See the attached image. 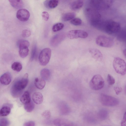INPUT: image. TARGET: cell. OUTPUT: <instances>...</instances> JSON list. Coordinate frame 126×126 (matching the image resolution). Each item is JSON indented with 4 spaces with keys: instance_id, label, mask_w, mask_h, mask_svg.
I'll list each match as a JSON object with an SVG mask.
<instances>
[{
    "instance_id": "cell-22",
    "label": "cell",
    "mask_w": 126,
    "mask_h": 126,
    "mask_svg": "<svg viewBox=\"0 0 126 126\" xmlns=\"http://www.w3.org/2000/svg\"><path fill=\"white\" fill-rule=\"evenodd\" d=\"M58 2V0H47L44 2V4L47 8L53 9L57 6Z\"/></svg>"
},
{
    "instance_id": "cell-20",
    "label": "cell",
    "mask_w": 126,
    "mask_h": 126,
    "mask_svg": "<svg viewBox=\"0 0 126 126\" xmlns=\"http://www.w3.org/2000/svg\"><path fill=\"white\" fill-rule=\"evenodd\" d=\"M20 100L24 104H27L31 101L30 94L28 91H26L24 92L21 96Z\"/></svg>"
},
{
    "instance_id": "cell-15",
    "label": "cell",
    "mask_w": 126,
    "mask_h": 126,
    "mask_svg": "<svg viewBox=\"0 0 126 126\" xmlns=\"http://www.w3.org/2000/svg\"><path fill=\"white\" fill-rule=\"evenodd\" d=\"M11 79L10 74L8 72H7L3 74L0 77V82L3 84L7 85L10 83Z\"/></svg>"
},
{
    "instance_id": "cell-23",
    "label": "cell",
    "mask_w": 126,
    "mask_h": 126,
    "mask_svg": "<svg viewBox=\"0 0 126 126\" xmlns=\"http://www.w3.org/2000/svg\"><path fill=\"white\" fill-rule=\"evenodd\" d=\"M19 53L20 56L22 58L26 57L28 54L29 50L28 47L23 46L19 47Z\"/></svg>"
},
{
    "instance_id": "cell-3",
    "label": "cell",
    "mask_w": 126,
    "mask_h": 126,
    "mask_svg": "<svg viewBox=\"0 0 126 126\" xmlns=\"http://www.w3.org/2000/svg\"><path fill=\"white\" fill-rule=\"evenodd\" d=\"M85 12L87 20L94 27L101 20L100 14L95 9L87 8L85 10Z\"/></svg>"
},
{
    "instance_id": "cell-14",
    "label": "cell",
    "mask_w": 126,
    "mask_h": 126,
    "mask_svg": "<svg viewBox=\"0 0 126 126\" xmlns=\"http://www.w3.org/2000/svg\"><path fill=\"white\" fill-rule=\"evenodd\" d=\"M89 52L92 57L96 60L101 61L103 59V55L101 52L98 49L95 48H90Z\"/></svg>"
},
{
    "instance_id": "cell-40",
    "label": "cell",
    "mask_w": 126,
    "mask_h": 126,
    "mask_svg": "<svg viewBox=\"0 0 126 126\" xmlns=\"http://www.w3.org/2000/svg\"><path fill=\"white\" fill-rule=\"evenodd\" d=\"M35 123L32 121H29L25 123L23 126H35Z\"/></svg>"
},
{
    "instance_id": "cell-18",
    "label": "cell",
    "mask_w": 126,
    "mask_h": 126,
    "mask_svg": "<svg viewBox=\"0 0 126 126\" xmlns=\"http://www.w3.org/2000/svg\"><path fill=\"white\" fill-rule=\"evenodd\" d=\"M59 110L60 113L63 115H66L70 112L71 110L69 107L66 104L61 103L59 106Z\"/></svg>"
},
{
    "instance_id": "cell-25",
    "label": "cell",
    "mask_w": 126,
    "mask_h": 126,
    "mask_svg": "<svg viewBox=\"0 0 126 126\" xmlns=\"http://www.w3.org/2000/svg\"><path fill=\"white\" fill-rule=\"evenodd\" d=\"M97 115L99 119L102 120H104L106 119L108 116V111L106 109H102L98 111Z\"/></svg>"
},
{
    "instance_id": "cell-27",
    "label": "cell",
    "mask_w": 126,
    "mask_h": 126,
    "mask_svg": "<svg viewBox=\"0 0 126 126\" xmlns=\"http://www.w3.org/2000/svg\"><path fill=\"white\" fill-rule=\"evenodd\" d=\"M11 110L10 107L7 106H4L0 110V115L3 116H7L10 113Z\"/></svg>"
},
{
    "instance_id": "cell-31",
    "label": "cell",
    "mask_w": 126,
    "mask_h": 126,
    "mask_svg": "<svg viewBox=\"0 0 126 126\" xmlns=\"http://www.w3.org/2000/svg\"><path fill=\"white\" fill-rule=\"evenodd\" d=\"M17 45L19 47L23 46L28 47L30 45V43L27 40H21L18 41Z\"/></svg>"
},
{
    "instance_id": "cell-5",
    "label": "cell",
    "mask_w": 126,
    "mask_h": 126,
    "mask_svg": "<svg viewBox=\"0 0 126 126\" xmlns=\"http://www.w3.org/2000/svg\"><path fill=\"white\" fill-rule=\"evenodd\" d=\"M99 100L102 105L107 107L115 106L119 103V100L116 98L104 94L100 95Z\"/></svg>"
},
{
    "instance_id": "cell-12",
    "label": "cell",
    "mask_w": 126,
    "mask_h": 126,
    "mask_svg": "<svg viewBox=\"0 0 126 126\" xmlns=\"http://www.w3.org/2000/svg\"><path fill=\"white\" fill-rule=\"evenodd\" d=\"M30 16L29 12L27 9H21L17 12L16 16L17 18L22 21H26L29 19Z\"/></svg>"
},
{
    "instance_id": "cell-26",
    "label": "cell",
    "mask_w": 126,
    "mask_h": 126,
    "mask_svg": "<svg viewBox=\"0 0 126 126\" xmlns=\"http://www.w3.org/2000/svg\"><path fill=\"white\" fill-rule=\"evenodd\" d=\"M76 14L74 12H69L64 14L62 17V20L64 21H68L73 19Z\"/></svg>"
},
{
    "instance_id": "cell-8",
    "label": "cell",
    "mask_w": 126,
    "mask_h": 126,
    "mask_svg": "<svg viewBox=\"0 0 126 126\" xmlns=\"http://www.w3.org/2000/svg\"><path fill=\"white\" fill-rule=\"evenodd\" d=\"M51 55V50L49 48L43 49L40 53L38 59L40 64L43 66L47 65L50 60Z\"/></svg>"
},
{
    "instance_id": "cell-30",
    "label": "cell",
    "mask_w": 126,
    "mask_h": 126,
    "mask_svg": "<svg viewBox=\"0 0 126 126\" xmlns=\"http://www.w3.org/2000/svg\"><path fill=\"white\" fill-rule=\"evenodd\" d=\"M64 26V25L62 23H58L54 25L52 27V30L54 32L60 31L62 29Z\"/></svg>"
},
{
    "instance_id": "cell-16",
    "label": "cell",
    "mask_w": 126,
    "mask_h": 126,
    "mask_svg": "<svg viewBox=\"0 0 126 126\" xmlns=\"http://www.w3.org/2000/svg\"><path fill=\"white\" fill-rule=\"evenodd\" d=\"M32 98L33 102L37 104H41L43 100V95L39 92L34 93L32 95Z\"/></svg>"
},
{
    "instance_id": "cell-35",
    "label": "cell",
    "mask_w": 126,
    "mask_h": 126,
    "mask_svg": "<svg viewBox=\"0 0 126 126\" xmlns=\"http://www.w3.org/2000/svg\"><path fill=\"white\" fill-rule=\"evenodd\" d=\"M31 31L27 29L24 30L22 32V36L24 38L28 37L31 35Z\"/></svg>"
},
{
    "instance_id": "cell-28",
    "label": "cell",
    "mask_w": 126,
    "mask_h": 126,
    "mask_svg": "<svg viewBox=\"0 0 126 126\" xmlns=\"http://www.w3.org/2000/svg\"><path fill=\"white\" fill-rule=\"evenodd\" d=\"M11 67L14 71L19 72L20 71L22 68L21 64L19 62H14L12 64Z\"/></svg>"
},
{
    "instance_id": "cell-38",
    "label": "cell",
    "mask_w": 126,
    "mask_h": 126,
    "mask_svg": "<svg viewBox=\"0 0 126 126\" xmlns=\"http://www.w3.org/2000/svg\"><path fill=\"white\" fill-rule=\"evenodd\" d=\"M42 16L43 19L46 21H47L49 19V15L46 11L43 12L42 14Z\"/></svg>"
},
{
    "instance_id": "cell-6",
    "label": "cell",
    "mask_w": 126,
    "mask_h": 126,
    "mask_svg": "<svg viewBox=\"0 0 126 126\" xmlns=\"http://www.w3.org/2000/svg\"><path fill=\"white\" fill-rule=\"evenodd\" d=\"M104 84V81L100 75L96 74L92 77L89 83V85L92 89L97 90L102 89Z\"/></svg>"
},
{
    "instance_id": "cell-42",
    "label": "cell",
    "mask_w": 126,
    "mask_h": 126,
    "mask_svg": "<svg viewBox=\"0 0 126 126\" xmlns=\"http://www.w3.org/2000/svg\"><path fill=\"white\" fill-rule=\"evenodd\" d=\"M123 54L126 57V49H125L123 51Z\"/></svg>"
},
{
    "instance_id": "cell-41",
    "label": "cell",
    "mask_w": 126,
    "mask_h": 126,
    "mask_svg": "<svg viewBox=\"0 0 126 126\" xmlns=\"http://www.w3.org/2000/svg\"><path fill=\"white\" fill-rule=\"evenodd\" d=\"M121 126H126V114L125 112L121 123Z\"/></svg>"
},
{
    "instance_id": "cell-24",
    "label": "cell",
    "mask_w": 126,
    "mask_h": 126,
    "mask_svg": "<svg viewBox=\"0 0 126 126\" xmlns=\"http://www.w3.org/2000/svg\"><path fill=\"white\" fill-rule=\"evenodd\" d=\"M40 73L41 78L45 81L49 79L50 72L49 69L46 68L43 69L41 71Z\"/></svg>"
},
{
    "instance_id": "cell-43",
    "label": "cell",
    "mask_w": 126,
    "mask_h": 126,
    "mask_svg": "<svg viewBox=\"0 0 126 126\" xmlns=\"http://www.w3.org/2000/svg\"><path fill=\"white\" fill-rule=\"evenodd\" d=\"M108 126V125H106V126Z\"/></svg>"
},
{
    "instance_id": "cell-33",
    "label": "cell",
    "mask_w": 126,
    "mask_h": 126,
    "mask_svg": "<svg viewBox=\"0 0 126 126\" xmlns=\"http://www.w3.org/2000/svg\"><path fill=\"white\" fill-rule=\"evenodd\" d=\"M107 80L108 83L110 85H112L115 82L114 78L110 74H108L107 77Z\"/></svg>"
},
{
    "instance_id": "cell-19",
    "label": "cell",
    "mask_w": 126,
    "mask_h": 126,
    "mask_svg": "<svg viewBox=\"0 0 126 126\" xmlns=\"http://www.w3.org/2000/svg\"><path fill=\"white\" fill-rule=\"evenodd\" d=\"M34 84L37 88L42 90L44 87L46 82L45 80L42 78H37L35 79Z\"/></svg>"
},
{
    "instance_id": "cell-39",
    "label": "cell",
    "mask_w": 126,
    "mask_h": 126,
    "mask_svg": "<svg viewBox=\"0 0 126 126\" xmlns=\"http://www.w3.org/2000/svg\"><path fill=\"white\" fill-rule=\"evenodd\" d=\"M114 89L115 93L117 95L119 94L122 91V88L119 87H114Z\"/></svg>"
},
{
    "instance_id": "cell-34",
    "label": "cell",
    "mask_w": 126,
    "mask_h": 126,
    "mask_svg": "<svg viewBox=\"0 0 126 126\" xmlns=\"http://www.w3.org/2000/svg\"><path fill=\"white\" fill-rule=\"evenodd\" d=\"M37 51V47L36 45H34L33 46L32 51L30 59L32 61H33Z\"/></svg>"
},
{
    "instance_id": "cell-29",
    "label": "cell",
    "mask_w": 126,
    "mask_h": 126,
    "mask_svg": "<svg viewBox=\"0 0 126 126\" xmlns=\"http://www.w3.org/2000/svg\"><path fill=\"white\" fill-rule=\"evenodd\" d=\"M34 107V105L31 101L29 103L24 104V109L28 112L32 111L33 110Z\"/></svg>"
},
{
    "instance_id": "cell-1",
    "label": "cell",
    "mask_w": 126,
    "mask_h": 126,
    "mask_svg": "<svg viewBox=\"0 0 126 126\" xmlns=\"http://www.w3.org/2000/svg\"><path fill=\"white\" fill-rule=\"evenodd\" d=\"M98 29L110 34L117 33L121 28L119 22L112 20H100L94 27Z\"/></svg>"
},
{
    "instance_id": "cell-9",
    "label": "cell",
    "mask_w": 126,
    "mask_h": 126,
    "mask_svg": "<svg viewBox=\"0 0 126 126\" xmlns=\"http://www.w3.org/2000/svg\"><path fill=\"white\" fill-rule=\"evenodd\" d=\"M113 2V0H92L90 2L95 9L99 10L110 7Z\"/></svg>"
},
{
    "instance_id": "cell-13",
    "label": "cell",
    "mask_w": 126,
    "mask_h": 126,
    "mask_svg": "<svg viewBox=\"0 0 126 126\" xmlns=\"http://www.w3.org/2000/svg\"><path fill=\"white\" fill-rule=\"evenodd\" d=\"M53 123L55 126H76L71 121L63 118L55 119L53 121Z\"/></svg>"
},
{
    "instance_id": "cell-10",
    "label": "cell",
    "mask_w": 126,
    "mask_h": 126,
    "mask_svg": "<svg viewBox=\"0 0 126 126\" xmlns=\"http://www.w3.org/2000/svg\"><path fill=\"white\" fill-rule=\"evenodd\" d=\"M67 35L68 38L71 39L78 38H85L88 36V33L86 32L81 30H73L69 31Z\"/></svg>"
},
{
    "instance_id": "cell-36",
    "label": "cell",
    "mask_w": 126,
    "mask_h": 126,
    "mask_svg": "<svg viewBox=\"0 0 126 126\" xmlns=\"http://www.w3.org/2000/svg\"><path fill=\"white\" fill-rule=\"evenodd\" d=\"M9 124V121L5 118H2L0 120V126H7Z\"/></svg>"
},
{
    "instance_id": "cell-37",
    "label": "cell",
    "mask_w": 126,
    "mask_h": 126,
    "mask_svg": "<svg viewBox=\"0 0 126 126\" xmlns=\"http://www.w3.org/2000/svg\"><path fill=\"white\" fill-rule=\"evenodd\" d=\"M42 115L44 118L47 119H48L50 117L51 114L49 111L45 110L42 113Z\"/></svg>"
},
{
    "instance_id": "cell-17",
    "label": "cell",
    "mask_w": 126,
    "mask_h": 126,
    "mask_svg": "<svg viewBox=\"0 0 126 126\" xmlns=\"http://www.w3.org/2000/svg\"><path fill=\"white\" fill-rule=\"evenodd\" d=\"M83 4V0H76L73 1L70 4V7L73 10H77L81 8Z\"/></svg>"
},
{
    "instance_id": "cell-21",
    "label": "cell",
    "mask_w": 126,
    "mask_h": 126,
    "mask_svg": "<svg viewBox=\"0 0 126 126\" xmlns=\"http://www.w3.org/2000/svg\"><path fill=\"white\" fill-rule=\"evenodd\" d=\"M9 1L11 5L15 8L20 9L23 6V3L22 0H9Z\"/></svg>"
},
{
    "instance_id": "cell-2",
    "label": "cell",
    "mask_w": 126,
    "mask_h": 126,
    "mask_svg": "<svg viewBox=\"0 0 126 126\" xmlns=\"http://www.w3.org/2000/svg\"><path fill=\"white\" fill-rule=\"evenodd\" d=\"M28 75L26 73L20 79L16 81L12 86L11 93L15 97H18L23 90L27 86L28 82Z\"/></svg>"
},
{
    "instance_id": "cell-4",
    "label": "cell",
    "mask_w": 126,
    "mask_h": 126,
    "mask_svg": "<svg viewBox=\"0 0 126 126\" xmlns=\"http://www.w3.org/2000/svg\"><path fill=\"white\" fill-rule=\"evenodd\" d=\"M113 66L115 71L117 73L124 75L126 72V63L125 61L119 57L114 58L113 63Z\"/></svg>"
},
{
    "instance_id": "cell-11",
    "label": "cell",
    "mask_w": 126,
    "mask_h": 126,
    "mask_svg": "<svg viewBox=\"0 0 126 126\" xmlns=\"http://www.w3.org/2000/svg\"><path fill=\"white\" fill-rule=\"evenodd\" d=\"M66 35L64 32L60 33L54 35L50 40V45L53 47L57 46L64 39Z\"/></svg>"
},
{
    "instance_id": "cell-7",
    "label": "cell",
    "mask_w": 126,
    "mask_h": 126,
    "mask_svg": "<svg viewBox=\"0 0 126 126\" xmlns=\"http://www.w3.org/2000/svg\"><path fill=\"white\" fill-rule=\"evenodd\" d=\"M95 41L98 46L107 48L112 47L114 43V40L112 38L104 35L98 36L96 38Z\"/></svg>"
},
{
    "instance_id": "cell-32",
    "label": "cell",
    "mask_w": 126,
    "mask_h": 126,
    "mask_svg": "<svg viewBox=\"0 0 126 126\" xmlns=\"http://www.w3.org/2000/svg\"><path fill=\"white\" fill-rule=\"evenodd\" d=\"M71 23L75 26H79L82 23L81 19L79 18H74L70 21Z\"/></svg>"
}]
</instances>
